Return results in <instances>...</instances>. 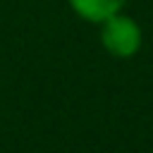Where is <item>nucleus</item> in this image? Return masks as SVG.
<instances>
[{
  "instance_id": "nucleus-1",
  "label": "nucleus",
  "mask_w": 153,
  "mask_h": 153,
  "mask_svg": "<svg viewBox=\"0 0 153 153\" xmlns=\"http://www.w3.org/2000/svg\"><path fill=\"white\" fill-rule=\"evenodd\" d=\"M98 26H100V45H103V50L108 55L117 57V60L134 57L143 45V29L139 26V22L134 17L124 14V10L112 14V17H108Z\"/></svg>"
},
{
  "instance_id": "nucleus-2",
  "label": "nucleus",
  "mask_w": 153,
  "mask_h": 153,
  "mask_svg": "<svg viewBox=\"0 0 153 153\" xmlns=\"http://www.w3.org/2000/svg\"><path fill=\"white\" fill-rule=\"evenodd\" d=\"M67 5L79 19L88 24H100L108 17L122 12L127 0H67Z\"/></svg>"
}]
</instances>
